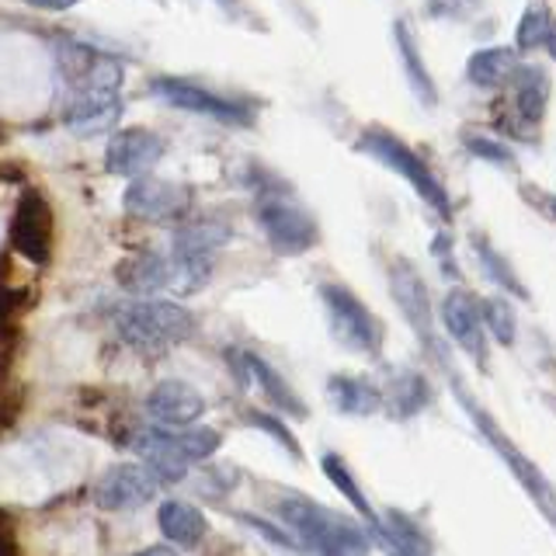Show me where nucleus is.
<instances>
[{
	"label": "nucleus",
	"mask_w": 556,
	"mask_h": 556,
	"mask_svg": "<svg viewBox=\"0 0 556 556\" xmlns=\"http://www.w3.org/2000/svg\"><path fill=\"white\" fill-rule=\"evenodd\" d=\"M278 515L295 532V539L317 556H365L372 549V539L358 521L341 511H330L317 501L286 497L278 504Z\"/></svg>",
	"instance_id": "f257e3e1"
},
{
	"label": "nucleus",
	"mask_w": 556,
	"mask_h": 556,
	"mask_svg": "<svg viewBox=\"0 0 556 556\" xmlns=\"http://www.w3.org/2000/svg\"><path fill=\"white\" fill-rule=\"evenodd\" d=\"M115 330L136 352L161 355L195 334V317L174 300H136L115 313Z\"/></svg>",
	"instance_id": "f03ea898"
},
{
	"label": "nucleus",
	"mask_w": 556,
	"mask_h": 556,
	"mask_svg": "<svg viewBox=\"0 0 556 556\" xmlns=\"http://www.w3.org/2000/svg\"><path fill=\"white\" fill-rule=\"evenodd\" d=\"M355 150H358V153H369L372 161H379L382 167H390L393 174H400V178H404V181L417 191V199H425L442 219L452 216L448 191H445L442 181L431 174V167L425 164V156H417V153L404 143V139H396V136L387 132V129H365V132L358 136Z\"/></svg>",
	"instance_id": "7ed1b4c3"
},
{
	"label": "nucleus",
	"mask_w": 556,
	"mask_h": 556,
	"mask_svg": "<svg viewBox=\"0 0 556 556\" xmlns=\"http://www.w3.org/2000/svg\"><path fill=\"white\" fill-rule=\"evenodd\" d=\"M320 300L327 306L330 334L338 338V344H344L348 352H358V355L379 352V341H382L379 320L372 317L369 306H365L352 289L338 286V282H327V286H320Z\"/></svg>",
	"instance_id": "20e7f679"
},
{
	"label": "nucleus",
	"mask_w": 556,
	"mask_h": 556,
	"mask_svg": "<svg viewBox=\"0 0 556 556\" xmlns=\"http://www.w3.org/2000/svg\"><path fill=\"white\" fill-rule=\"evenodd\" d=\"M52 233H56V223H52V205L39 188H25L22 199L14 205L11 216V230L8 243L14 254H22L31 265H49L52 257Z\"/></svg>",
	"instance_id": "39448f33"
},
{
	"label": "nucleus",
	"mask_w": 556,
	"mask_h": 556,
	"mask_svg": "<svg viewBox=\"0 0 556 556\" xmlns=\"http://www.w3.org/2000/svg\"><path fill=\"white\" fill-rule=\"evenodd\" d=\"M257 223L278 254H303L317 243V223L286 195H261Z\"/></svg>",
	"instance_id": "423d86ee"
},
{
	"label": "nucleus",
	"mask_w": 556,
	"mask_h": 556,
	"mask_svg": "<svg viewBox=\"0 0 556 556\" xmlns=\"http://www.w3.org/2000/svg\"><path fill=\"white\" fill-rule=\"evenodd\" d=\"M122 205L132 219L147 223H185L191 213V188L161 181V178H132V185L122 195Z\"/></svg>",
	"instance_id": "0eeeda50"
},
{
	"label": "nucleus",
	"mask_w": 556,
	"mask_h": 556,
	"mask_svg": "<svg viewBox=\"0 0 556 556\" xmlns=\"http://www.w3.org/2000/svg\"><path fill=\"white\" fill-rule=\"evenodd\" d=\"M150 91L167 101L170 109H181V112H195L205 118H216V122H233V126H248L251 122V109L248 104H237L230 98H219L205 87L181 80V77H153Z\"/></svg>",
	"instance_id": "6e6552de"
},
{
	"label": "nucleus",
	"mask_w": 556,
	"mask_h": 556,
	"mask_svg": "<svg viewBox=\"0 0 556 556\" xmlns=\"http://www.w3.org/2000/svg\"><path fill=\"white\" fill-rule=\"evenodd\" d=\"M161 491V477L143 463H118L104 473L94 486V504L104 511H132L143 508L147 501Z\"/></svg>",
	"instance_id": "1a4fd4ad"
},
{
	"label": "nucleus",
	"mask_w": 556,
	"mask_h": 556,
	"mask_svg": "<svg viewBox=\"0 0 556 556\" xmlns=\"http://www.w3.org/2000/svg\"><path fill=\"white\" fill-rule=\"evenodd\" d=\"M167 143L150 129H115L104 147V170L115 178H143L164 161Z\"/></svg>",
	"instance_id": "9d476101"
},
{
	"label": "nucleus",
	"mask_w": 556,
	"mask_h": 556,
	"mask_svg": "<svg viewBox=\"0 0 556 556\" xmlns=\"http://www.w3.org/2000/svg\"><path fill=\"white\" fill-rule=\"evenodd\" d=\"M122 118V94L118 87H80L66 104V129L74 136H104L115 132Z\"/></svg>",
	"instance_id": "9b49d317"
},
{
	"label": "nucleus",
	"mask_w": 556,
	"mask_h": 556,
	"mask_svg": "<svg viewBox=\"0 0 556 556\" xmlns=\"http://www.w3.org/2000/svg\"><path fill=\"white\" fill-rule=\"evenodd\" d=\"M147 410L164 428H188L205 414V396L181 379H164L147 396Z\"/></svg>",
	"instance_id": "f8f14e48"
},
{
	"label": "nucleus",
	"mask_w": 556,
	"mask_h": 556,
	"mask_svg": "<svg viewBox=\"0 0 556 556\" xmlns=\"http://www.w3.org/2000/svg\"><path fill=\"white\" fill-rule=\"evenodd\" d=\"M132 448L139 452V459H143L161 480H185L191 459L185 456V448L178 442V431H170L164 425L143 428L136 434Z\"/></svg>",
	"instance_id": "ddd939ff"
},
{
	"label": "nucleus",
	"mask_w": 556,
	"mask_h": 556,
	"mask_svg": "<svg viewBox=\"0 0 556 556\" xmlns=\"http://www.w3.org/2000/svg\"><path fill=\"white\" fill-rule=\"evenodd\" d=\"M439 317H442V327L448 330L452 341H456L459 348H466L473 358H483V327H480L483 317H480V303L473 300V295L463 292V289L448 292L442 300Z\"/></svg>",
	"instance_id": "4468645a"
},
{
	"label": "nucleus",
	"mask_w": 556,
	"mask_h": 556,
	"mask_svg": "<svg viewBox=\"0 0 556 556\" xmlns=\"http://www.w3.org/2000/svg\"><path fill=\"white\" fill-rule=\"evenodd\" d=\"M393 42H396V56H400V66H404V77L410 84L414 98L421 101L425 109H434V104H439V87H434V80L428 74L421 49H417V35L404 17L393 25Z\"/></svg>",
	"instance_id": "2eb2a0df"
},
{
	"label": "nucleus",
	"mask_w": 556,
	"mask_h": 556,
	"mask_svg": "<svg viewBox=\"0 0 556 556\" xmlns=\"http://www.w3.org/2000/svg\"><path fill=\"white\" fill-rule=\"evenodd\" d=\"M518 46H486L477 49L466 63V77L473 87H483V91H494V87L511 84L518 74Z\"/></svg>",
	"instance_id": "dca6fc26"
},
{
	"label": "nucleus",
	"mask_w": 556,
	"mask_h": 556,
	"mask_svg": "<svg viewBox=\"0 0 556 556\" xmlns=\"http://www.w3.org/2000/svg\"><path fill=\"white\" fill-rule=\"evenodd\" d=\"M118 282L132 295H161L170 289V254H136L118 265Z\"/></svg>",
	"instance_id": "f3484780"
},
{
	"label": "nucleus",
	"mask_w": 556,
	"mask_h": 556,
	"mask_svg": "<svg viewBox=\"0 0 556 556\" xmlns=\"http://www.w3.org/2000/svg\"><path fill=\"white\" fill-rule=\"evenodd\" d=\"M156 521H161V532L170 539L174 546H199L205 532H208V521L205 515L195 508V504H185V501H164L161 511H156Z\"/></svg>",
	"instance_id": "a211bd4d"
},
{
	"label": "nucleus",
	"mask_w": 556,
	"mask_h": 556,
	"mask_svg": "<svg viewBox=\"0 0 556 556\" xmlns=\"http://www.w3.org/2000/svg\"><path fill=\"white\" fill-rule=\"evenodd\" d=\"M511 87H515V112L521 115V122L535 126V122L546 115V104H549L546 70L543 66H518Z\"/></svg>",
	"instance_id": "6ab92c4d"
},
{
	"label": "nucleus",
	"mask_w": 556,
	"mask_h": 556,
	"mask_svg": "<svg viewBox=\"0 0 556 556\" xmlns=\"http://www.w3.org/2000/svg\"><path fill=\"white\" fill-rule=\"evenodd\" d=\"M233 355H237V362H240V376H243V379H254L257 387L265 390V396L271 400L275 407H282V410H289V414H303L300 396H295V393L286 387L282 376H278L265 358H257V355H251V352H233Z\"/></svg>",
	"instance_id": "aec40b11"
},
{
	"label": "nucleus",
	"mask_w": 556,
	"mask_h": 556,
	"mask_svg": "<svg viewBox=\"0 0 556 556\" xmlns=\"http://www.w3.org/2000/svg\"><path fill=\"white\" fill-rule=\"evenodd\" d=\"M233 230L219 219H185L174 233V254H216Z\"/></svg>",
	"instance_id": "412c9836"
},
{
	"label": "nucleus",
	"mask_w": 556,
	"mask_h": 556,
	"mask_svg": "<svg viewBox=\"0 0 556 556\" xmlns=\"http://www.w3.org/2000/svg\"><path fill=\"white\" fill-rule=\"evenodd\" d=\"M327 396L341 414H355V417L376 414L382 407V393L369 387L365 379H352V376H330Z\"/></svg>",
	"instance_id": "4be33fe9"
},
{
	"label": "nucleus",
	"mask_w": 556,
	"mask_h": 556,
	"mask_svg": "<svg viewBox=\"0 0 556 556\" xmlns=\"http://www.w3.org/2000/svg\"><path fill=\"white\" fill-rule=\"evenodd\" d=\"M390 286H393L396 303L404 306L407 320H414L417 330H425L428 327V289L421 282V275H417L407 261H396L390 271Z\"/></svg>",
	"instance_id": "5701e85b"
},
{
	"label": "nucleus",
	"mask_w": 556,
	"mask_h": 556,
	"mask_svg": "<svg viewBox=\"0 0 556 556\" xmlns=\"http://www.w3.org/2000/svg\"><path fill=\"white\" fill-rule=\"evenodd\" d=\"M556 31V22L553 14L546 8H529L526 14H521L518 22V35H515V46L518 52H529V49H546L549 35Z\"/></svg>",
	"instance_id": "b1692460"
},
{
	"label": "nucleus",
	"mask_w": 556,
	"mask_h": 556,
	"mask_svg": "<svg viewBox=\"0 0 556 556\" xmlns=\"http://www.w3.org/2000/svg\"><path fill=\"white\" fill-rule=\"evenodd\" d=\"M480 317L494 341L515 344V309L504 295H486V300H480Z\"/></svg>",
	"instance_id": "393cba45"
},
{
	"label": "nucleus",
	"mask_w": 556,
	"mask_h": 556,
	"mask_svg": "<svg viewBox=\"0 0 556 556\" xmlns=\"http://www.w3.org/2000/svg\"><path fill=\"white\" fill-rule=\"evenodd\" d=\"M473 251H477V261H480V268L486 271V275H491L494 278V282L497 286H504V289H508V292H515L518 295V300H526V286H521L518 282V278H515V271H511V265H508V261H504L494 248H491V243H486L483 237H473Z\"/></svg>",
	"instance_id": "a878e982"
},
{
	"label": "nucleus",
	"mask_w": 556,
	"mask_h": 556,
	"mask_svg": "<svg viewBox=\"0 0 556 556\" xmlns=\"http://www.w3.org/2000/svg\"><path fill=\"white\" fill-rule=\"evenodd\" d=\"M324 473L330 477V483H334L348 501L355 504L358 515H365L369 521H376V515H372V508H369V501L362 497L358 483L352 480V473H348V466H344V459H341V456H324Z\"/></svg>",
	"instance_id": "bb28decb"
},
{
	"label": "nucleus",
	"mask_w": 556,
	"mask_h": 556,
	"mask_svg": "<svg viewBox=\"0 0 556 556\" xmlns=\"http://www.w3.org/2000/svg\"><path fill=\"white\" fill-rule=\"evenodd\" d=\"M178 442H181V448H185V456L191 459V463H202V459H208L213 452L219 448V431H213V428H181L178 431Z\"/></svg>",
	"instance_id": "cd10ccee"
},
{
	"label": "nucleus",
	"mask_w": 556,
	"mask_h": 556,
	"mask_svg": "<svg viewBox=\"0 0 556 556\" xmlns=\"http://www.w3.org/2000/svg\"><path fill=\"white\" fill-rule=\"evenodd\" d=\"M463 147L473 153V156H480V161H486V164H497V167H511L515 164V153L504 147V143H497V139H491V136L466 132L463 136Z\"/></svg>",
	"instance_id": "c85d7f7f"
},
{
	"label": "nucleus",
	"mask_w": 556,
	"mask_h": 556,
	"mask_svg": "<svg viewBox=\"0 0 556 556\" xmlns=\"http://www.w3.org/2000/svg\"><path fill=\"white\" fill-rule=\"evenodd\" d=\"M251 425H254V428H265L268 434H275V439H278V442H282V445L292 452V456H300V445H295V439L289 434V428H286V425H278L275 417H268V414H257V410H254V414H251Z\"/></svg>",
	"instance_id": "c756f323"
},
{
	"label": "nucleus",
	"mask_w": 556,
	"mask_h": 556,
	"mask_svg": "<svg viewBox=\"0 0 556 556\" xmlns=\"http://www.w3.org/2000/svg\"><path fill=\"white\" fill-rule=\"evenodd\" d=\"M0 556H22V549H17V539H14V526L11 518L0 511Z\"/></svg>",
	"instance_id": "7c9ffc66"
},
{
	"label": "nucleus",
	"mask_w": 556,
	"mask_h": 556,
	"mask_svg": "<svg viewBox=\"0 0 556 556\" xmlns=\"http://www.w3.org/2000/svg\"><path fill=\"white\" fill-rule=\"evenodd\" d=\"M25 4L39 8V11H70V8H77L80 0H25Z\"/></svg>",
	"instance_id": "2f4dec72"
},
{
	"label": "nucleus",
	"mask_w": 556,
	"mask_h": 556,
	"mask_svg": "<svg viewBox=\"0 0 556 556\" xmlns=\"http://www.w3.org/2000/svg\"><path fill=\"white\" fill-rule=\"evenodd\" d=\"M132 556H178V553H174L170 546H147V549H139Z\"/></svg>",
	"instance_id": "473e14b6"
},
{
	"label": "nucleus",
	"mask_w": 556,
	"mask_h": 556,
	"mask_svg": "<svg viewBox=\"0 0 556 556\" xmlns=\"http://www.w3.org/2000/svg\"><path fill=\"white\" fill-rule=\"evenodd\" d=\"M546 49H549V52H553V60H556V31H553V35H549V42H546Z\"/></svg>",
	"instance_id": "72a5a7b5"
},
{
	"label": "nucleus",
	"mask_w": 556,
	"mask_h": 556,
	"mask_svg": "<svg viewBox=\"0 0 556 556\" xmlns=\"http://www.w3.org/2000/svg\"><path fill=\"white\" fill-rule=\"evenodd\" d=\"M223 4H237V0H223Z\"/></svg>",
	"instance_id": "f704fd0d"
},
{
	"label": "nucleus",
	"mask_w": 556,
	"mask_h": 556,
	"mask_svg": "<svg viewBox=\"0 0 556 556\" xmlns=\"http://www.w3.org/2000/svg\"><path fill=\"white\" fill-rule=\"evenodd\" d=\"M553 216H556V202H553Z\"/></svg>",
	"instance_id": "c9c22d12"
}]
</instances>
